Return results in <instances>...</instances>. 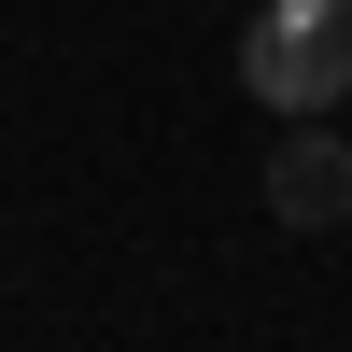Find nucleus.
<instances>
[{
	"label": "nucleus",
	"mask_w": 352,
	"mask_h": 352,
	"mask_svg": "<svg viewBox=\"0 0 352 352\" xmlns=\"http://www.w3.org/2000/svg\"><path fill=\"white\" fill-rule=\"evenodd\" d=\"M240 85L268 113H338L352 99V0H268L240 28Z\"/></svg>",
	"instance_id": "nucleus-1"
},
{
	"label": "nucleus",
	"mask_w": 352,
	"mask_h": 352,
	"mask_svg": "<svg viewBox=\"0 0 352 352\" xmlns=\"http://www.w3.org/2000/svg\"><path fill=\"white\" fill-rule=\"evenodd\" d=\"M268 212H282V226H352V141L324 127V113H282V141H268Z\"/></svg>",
	"instance_id": "nucleus-2"
}]
</instances>
